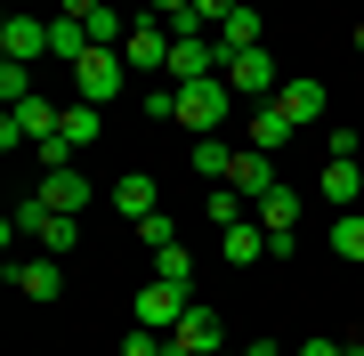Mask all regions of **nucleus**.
Instances as JSON below:
<instances>
[{
  "mask_svg": "<svg viewBox=\"0 0 364 356\" xmlns=\"http://www.w3.org/2000/svg\"><path fill=\"white\" fill-rule=\"evenodd\" d=\"M122 9H146V0H122Z\"/></svg>",
  "mask_w": 364,
  "mask_h": 356,
  "instance_id": "30",
  "label": "nucleus"
},
{
  "mask_svg": "<svg viewBox=\"0 0 364 356\" xmlns=\"http://www.w3.org/2000/svg\"><path fill=\"white\" fill-rule=\"evenodd\" d=\"M41 203L65 211V219H81V211H90V178H81V171H49V178H41Z\"/></svg>",
  "mask_w": 364,
  "mask_h": 356,
  "instance_id": "11",
  "label": "nucleus"
},
{
  "mask_svg": "<svg viewBox=\"0 0 364 356\" xmlns=\"http://www.w3.org/2000/svg\"><path fill=\"white\" fill-rule=\"evenodd\" d=\"M227 348V324H219V308H186V324L170 332V356H219Z\"/></svg>",
  "mask_w": 364,
  "mask_h": 356,
  "instance_id": "4",
  "label": "nucleus"
},
{
  "mask_svg": "<svg viewBox=\"0 0 364 356\" xmlns=\"http://www.w3.org/2000/svg\"><path fill=\"white\" fill-rule=\"evenodd\" d=\"M291 130H299V122H291V114H284V106H275V97H267V106L251 114V130H243V146H259V154H275V146H291Z\"/></svg>",
  "mask_w": 364,
  "mask_h": 356,
  "instance_id": "14",
  "label": "nucleus"
},
{
  "mask_svg": "<svg viewBox=\"0 0 364 356\" xmlns=\"http://www.w3.org/2000/svg\"><path fill=\"white\" fill-rule=\"evenodd\" d=\"M9 284L25 291V300H57V291H65V267H57V251H41V259H9Z\"/></svg>",
  "mask_w": 364,
  "mask_h": 356,
  "instance_id": "5",
  "label": "nucleus"
},
{
  "mask_svg": "<svg viewBox=\"0 0 364 356\" xmlns=\"http://www.w3.org/2000/svg\"><path fill=\"white\" fill-rule=\"evenodd\" d=\"M90 49H97V41H90V25H81V16H57V25H49V57H65V65H81Z\"/></svg>",
  "mask_w": 364,
  "mask_h": 356,
  "instance_id": "18",
  "label": "nucleus"
},
{
  "mask_svg": "<svg viewBox=\"0 0 364 356\" xmlns=\"http://www.w3.org/2000/svg\"><path fill=\"white\" fill-rule=\"evenodd\" d=\"M299 356H348V340H332V332H316V340H299Z\"/></svg>",
  "mask_w": 364,
  "mask_h": 356,
  "instance_id": "25",
  "label": "nucleus"
},
{
  "mask_svg": "<svg viewBox=\"0 0 364 356\" xmlns=\"http://www.w3.org/2000/svg\"><path fill=\"white\" fill-rule=\"evenodd\" d=\"M73 73H81V97H90V106H114V97L130 90V57L122 49H90Z\"/></svg>",
  "mask_w": 364,
  "mask_h": 356,
  "instance_id": "2",
  "label": "nucleus"
},
{
  "mask_svg": "<svg viewBox=\"0 0 364 356\" xmlns=\"http://www.w3.org/2000/svg\"><path fill=\"white\" fill-rule=\"evenodd\" d=\"M138 243H146V251H162V243H178V227L154 211V219H138Z\"/></svg>",
  "mask_w": 364,
  "mask_h": 356,
  "instance_id": "24",
  "label": "nucleus"
},
{
  "mask_svg": "<svg viewBox=\"0 0 364 356\" xmlns=\"http://www.w3.org/2000/svg\"><path fill=\"white\" fill-rule=\"evenodd\" d=\"M332 251L340 259H364V211H332Z\"/></svg>",
  "mask_w": 364,
  "mask_h": 356,
  "instance_id": "21",
  "label": "nucleus"
},
{
  "mask_svg": "<svg viewBox=\"0 0 364 356\" xmlns=\"http://www.w3.org/2000/svg\"><path fill=\"white\" fill-rule=\"evenodd\" d=\"M114 211H122V219H154V211H162V186L146 178V171L114 178Z\"/></svg>",
  "mask_w": 364,
  "mask_h": 356,
  "instance_id": "12",
  "label": "nucleus"
},
{
  "mask_svg": "<svg viewBox=\"0 0 364 356\" xmlns=\"http://www.w3.org/2000/svg\"><path fill=\"white\" fill-rule=\"evenodd\" d=\"M97 9H105V0H57V16H81V25H90Z\"/></svg>",
  "mask_w": 364,
  "mask_h": 356,
  "instance_id": "26",
  "label": "nucleus"
},
{
  "mask_svg": "<svg viewBox=\"0 0 364 356\" xmlns=\"http://www.w3.org/2000/svg\"><path fill=\"white\" fill-rule=\"evenodd\" d=\"M227 186L259 203L267 186H284V178H275V154H259V146H235V171H227Z\"/></svg>",
  "mask_w": 364,
  "mask_h": 356,
  "instance_id": "7",
  "label": "nucleus"
},
{
  "mask_svg": "<svg viewBox=\"0 0 364 356\" xmlns=\"http://www.w3.org/2000/svg\"><path fill=\"white\" fill-rule=\"evenodd\" d=\"M219 251H227V267H259V259H267V227H259V219L219 227Z\"/></svg>",
  "mask_w": 364,
  "mask_h": 356,
  "instance_id": "13",
  "label": "nucleus"
},
{
  "mask_svg": "<svg viewBox=\"0 0 364 356\" xmlns=\"http://www.w3.org/2000/svg\"><path fill=\"white\" fill-rule=\"evenodd\" d=\"M356 57H364V25H356Z\"/></svg>",
  "mask_w": 364,
  "mask_h": 356,
  "instance_id": "28",
  "label": "nucleus"
},
{
  "mask_svg": "<svg viewBox=\"0 0 364 356\" xmlns=\"http://www.w3.org/2000/svg\"><path fill=\"white\" fill-rule=\"evenodd\" d=\"M299 211H308V203H299L291 186H267V195L251 203V219H259L267 235H299Z\"/></svg>",
  "mask_w": 364,
  "mask_h": 356,
  "instance_id": "8",
  "label": "nucleus"
},
{
  "mask_svg": "<svg viewBox=\"0 0 364 356\" xmlns=\"http://www.w3.org/2000/svg\"><path fill=\"white\" fill-rule=\"evenodd\" d=\"M186 308H195V291H186V284H162V276H154V284L138 291V324H146V332H178Z\"/></svg>",
  "mask_w": 364,
  "mask_h": 356,
  "instance_id": "3",
  "label": "nucleus"
},
{
  "mask_svg": "<svg viewBox=\"0 0 364 356\" xmlns=\"http://www.w3.org/2000/svg\"><path fill=\"white\" fill-rule=\"evenodd\" d=\"M186 162H195V178H203V186H227L235 146H227V138H195V154H186Z\"/></svg>",
  "mask_w": 364,
  "mask_h": 356,
  "instance_id": "17",
  "label": "nucleus"
},
{
  "mask_svg": "<svg viewBox=\"0 0 364 356\" xmlns=\"http://www.w3.org/2000/svg\"><path fill=\"white\" fill-rule=\"evenodd\" d=\"M146 9H154V16H178V9H195V0H146Z\"/></svg>",
  "mask_w": 364,
  "mask_h": 356,
  "instance_id": "27",
  "label": "nucleus"
},
{
  "mask_svg": "<svg viewBox=\"0 0 364 356\" xmlns=\"http://www.w3.org/2000/svg\"><path fill=\"white\" fill-rule=\"evenodd\" d=\"M219 49H267V25H259V0H235V16L219 25Z\"/></svg>",
  "mask_w": 364,
  "mask_h": 356,
  "instance_id": "10",
  "label": "nucleus"
},
{
  "mask_svg": "<svg viewBox=\"0 0 364 356\" xmlns=\"http://www.w3.org/2000/svg\"><path fill=\"white\" fill-rule=\"evenodd\" d=\"M57 130H65L73 146H97V130H105V106H90V97H73V106H65V122H57Z\"/></svg>",
  "mask_w": 364,
  "mask_h": 356,
  "instance_id": "19",
  "label": "nucleus"
},
{
  "mask_svg": "<svg viewBox=\"0 0 364 356\" xmlns=\"http://www.w3.org/2000/svg\"><path fill=\"white\" fill-rule=\"evenodd\" d=\"M316 195H324L332 211H356V195H364V171H356V162H324V178H316Z\"/></svg>",
  "mask_w": 364,
  "mask_h": 356,
  "instance_id": "16",
  "label": "nucleus"
},
{
  "mask_svg": "<svg viewBox=\"0 0 364 356\" xmlns=\"http://www.w3.org/2000/svg\"><path fill=\"white\" fill-rule=\"evenodd\" d=\"M41 251H57V259H65V251L81 243V219H65V211H49V219H41V235H33Z\"/></svg>",
  "mask_w": 364,
  "mask_h": 356,
  "instance_id": "20",
  "label": "nucleus"
},
{
  "mask_svg": "<svg viewBox=\"0 0 364 356\" xmlns=\"http://www.w3.org/2000/svg\"><path fill=\"white\" fill-rule=\"evenodd\" d=\"M275 106H284L299 130H308V122H324V81L316 73H299V81H284V90H275Z\"/></svg>",
  "mask_w": 364,
  "mask_h": 356,
  "instance_id": "9",
  "label": "nucleus"
},
{
  "mask_svg": "<svg viewBox=\"0 0 364 356\" xmlns=\"http://www.w3.org/2000/svg\"><path fill=\"white\" fill-rule=\"evenodd\" d=\"M170 49H178V41H170V25L154 9H138V25H130V41H122V57H130V73H170Z\"/></svg>",
  "mask_w": 364,
  "mask_h": 356,
  "instance_id": "1",
  "label": "nucleus"
},
{
  "mask_svg": "<svg viewBox=\"0 0 364 356\" xmlns=\"http://www.w3.org/2000/svg\"><path fill=\"white\" fill-rule=\"evenodd\" d=\"M154 276H162V284H195V259H186V243H162V251H154Z\"/></svg>",
  "mask_w": 364,
  "mask_h": 356,
  "instance_id": "23",
  "label": "nucleus"
},
{
  "mask_svg": "<svg viewBox=\"0 0 364 356\" xmlns=\"http://www.w3.org/2000/svg\"><path fill=\"white\" fill-rule=\"evenodd\" d=\"M0 49L33 65V57H49V25H41V16H9V25H0Z\"/></svg>",
  "mask_w": 364,
  "mask_h": 356,
  "instance_id": "15",
  "label": "nucleus"
},
{
  "mask_svg": "<svg viewBox=\"0 0 364 356\" xmlns=\"http://www.w3.org/2000/svg\"><path fill=\"white\" fill-rule=\"evenodd\" d=\"M0 97H9V106L33 97V65H25V57H0Z\"/></svg>",
  "mask_w": 364,
  "mask_h": 356,
  "instance_id": "22",
  "label": "nucleus"
},
{
  "mask_svg": "<svg viewBox=\"0 0 364 356\" xmlns=\"http://www.w3.org/2000/svg\"><path fill=\"white\" fill-rule=\"evenodd\" d=\"M227 81H235V97H275V57L267 49H235L227 57Z\"/></svg>",
  "mask_w": 364,
  "mask_h": 356,
  "instance_id": "6",
  "label": "nucleus"
},
{
  "mask_svg": "<svg viewBox=\"0 0 364 356\" xmlns=\"http://www.w3.org/2000/svg\"><path fill=\"white\" fill-rule=\"evenodd\" d=\"M219 356H251V348H219Z\"/></svg>",
  "mask_w": 364,
  "mask_h": 356,
  "instance_id": "29",
  "label": "nucleus"
}]
</instances>
